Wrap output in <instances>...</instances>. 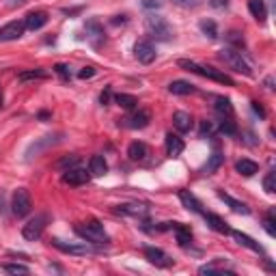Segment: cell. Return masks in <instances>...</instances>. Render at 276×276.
<instances>
[{
  "mask_svg": "<svg viewBox=\"0 0 276 276\" xmlns=\"http://www.w3.org/2000/svg\"><path fill=\"white\" fill-rule=\"evenodd\" d=\"M32 209V201H30V194L26 188H17L13 192V199H11V212L17 216V218H26Z\"/></svg>",
  "mask_w": 276,
  "mask_h": 276,
  "instance_id": "cell-4",
  "label": "cell"
},
{
  "mask_svg": "<svg viewBox=\"0 0 276 276\" xmlns=\"http://www.w3.org/2000/svg\"><path fill=\"white\" fill-rule=\"evenodd\" d=\"M134 56L140 61L142 65H151L155 61V48L151 41H138L134 45Z\"/></svg>",
  "mask_w": 276,
  "mask_h": 276,
  "instance_id": "cell-8",
  "label": "cell"
},
{
  "mask_svg": "<svg viewBox=\"0 0 276 276\" xmlns=\"http://www.w3.org/2000/svg\"><path fill=\"white\" fill-rule=\"evenodd\" d=\"M179 201H181V205L190 209V212H194V214H203V205H201V201L196 199V196L190 192V190H179Z\"/></svg>",
  "mask_w": 276,
  "mask_h": 276,
  "instance_id": "cell-14",
  "label": "cell"
},
{
  "mask_svg": "<svg viewBox=\"0 0 276 276\" xmlns=\"http://www.w3.org/2000/svg\"><path fill=\"white\" fill-rule=\"evenodd\" d=\"M123 121H126V126L132 128V130H142V128L149 126L151 113L149 110H138V113H134L132 117H128V119H123Z\"/></svg>",
  "mask_w": 276,
  "mask_h": 276,
  "instance_id": "cell-12",
  "label": "cell"
},
{
  "mask_svg": "<svg viewBox=\"0 0 276 276\" xmlns=\"http://www.w3.org/2000/svg\"><path fill=\"white\" fill-rule=\"evenodd\" d=\"M115 102L119 104L121 108H126V110H134L136 108V104L138 100L134 95H128V93H119V95H115Z\"/></svg>",
  "mask_w": 276,
  "mask_h": 276,
  "instance_id": "cell-32",
  "label": "cell"
},
{
  "mask_svg": "<svg viewBox=\"0 0 276 276\" xmlns=\"http://www.w3.org/2000/svg\"><path fill=\"white\" fill-rule=\"evenodd\" d=\"M199 28H201L203 35H207L209 39L218 37V26H216V22H212V19H203V22L199 24Z\"/></svg>",
  "mask_w": 276,
  "mask_h": 276,
  "instance_id": "cell-33",
  "label": "cell"
},
{
  "mask_svg": "<svg viewBox=\"0 0 276 276\" xmlns=\"http://www.w3.org/2000/svg\"><path fill=\"white\" fill-rule=\"evenodd\" d=\"M173 126L177 132H181V134H186L192 130V117H190L188 113H183V110H177V113L173 115Z\"/></svg>",
  "mask_w": 276,
  "mask_h": 276,
  "instance_id": "cell-15",
  "label": "cell"
},
{
  "mask_svg": "<svg viewBox=\"0 0 276 276\" xmlns=\"http://www.w3.org/2000/svg\"><path fill=\"white\" fill-rule=\"evenodd\" d=\"M168 91L173 95H192L196 89H194V84H190L186 80H173L168 84Z\"/></svg>",
  "mask_w": 276,
  "mask_h": 276,
  "instance_id": "cell-22",
  "label": "cell"
},
{
  "mask_svg": "<svg viewBox=\"0 0 276 276\" xmlns=\"http://www.w3.org/2000/svg\"><path fill=\"white\" fill-rule=\"evenodd\" d=\"M214 110L222 117V119H227V117H233L231 100H227V97H218V100H216V104H214Z\"/></svg>",
  "mask_w": 276,
  "mask_h": 276,
  "instance_id": "cell-28",
  "label": "cell"
},
{
  "mask_svg": "<svg viewBox=\"0 0 276 276\" xmlns=\"http://www.w3.org/2000/svg\"><path fill=\"white\" fill-rule=\"evenodd\" d=\"M220 61H225V65H229L231 69H235L238 74H244V76H253V69L251 65L246 63V58L242 56V52H238L235 48H225L220 52Z\"/></svg>",
  "mask_w": 276,
  "mask_h": 276,
  "instance_id": "cell-3",
  "label": "cell"
},
{
  "mask_svg": "<svg viewBox=\"0 0 276 276\" xmlns=\"http://www.w3.org/2000/svg\"><path fill=\"white\" fill-rule=\"evenodd\" d=\"M248 11L253 13L255 19H259V22H264L268 11H266V2L264 0H248Z\"/></svg>",
  "mask_w": 276,
  "mask_h": 276,
  "instance_id": "cell-27",
  "label": "cell"
},
{
  "mask_svg": "<svg viewBox=\"0 0 276 276\" xmlns=\"http://www.w3.org/2000/svg\"><path fill=\"white\" fill-rule=\"evenodd\" d=\"M227 41L231 43L229 48H240V50H242V48L246 45V43H244V37H242L238 30H229V32H227Z\"/></svg>",
  "mask_w": 276,
  "mask_h": 276,
  "instance_id": "cell-35",
  "label": "cell"
},
{
  "mask_svg": "<svg viewBox=\"0 0 276 276\" xmlns=\"http://www.w3.org/2000/svg\"><path fill=\"white\" fill-rule=\"evenodd\" d=\"M117 214H123V216H136V218H144L147 216V205H142V203H126V205H119L115 209Z\"/></svg>",
  "mask_w": 276,
  "mask_h": 276,
  "instance_id": "cell-13",
  "label": "cell"
},
{
  "mask_svg": "<svg viewBox=\"0 0 276 276\" xmlns=\"http://www.w3.org/2000/svg\"><path fill=\"white\" fill-rule=\"evenodd\" d=\"M173 2L179 4V6H186V9H190V6H199L201 0H173Z\"/></svg>",
  "mask_w": 276,
  "mask_h": 276,
  "instance_id": "cell-44",
  "label": "cell"
},
{
  "mask_svg": "<svg viewBox=\"0 0 276 276\" xmlns=\"http://www.w3.org/2000/svg\"><path fill=\"white\" fill-rule=\"evenodd\" d=\"M80 164V155H76V153H69V155H63L61 160H56L54 164V168L58 170H69V168H74Z\"/></svg>",
  "mask_w": 276,
  "mask_h": 276,
  "instance_id": "cell-29",
  "label": "cell"
},
{
  "mask_svg": "<svg viewBox=\"0 0 276 276\" xmlns=\"http://www.w3.org/2000/svg\"><path fill=\"white\" fill-rule=\"evenodd\" d=\"M218 196H220V199L227 203L229 207L233 209V212H238V214H251V209H248V205H246V203H242V201H235L233 196H229L227 192H222V190H218Z\"/></svg>",
  "mask_w": 276,
  "mask_h": 276,
  "instance_id": "cell-23",
  "label": "cell"
},
{
  "mask_svg": "<svg viewBox=\"0 0 276 276\" xmlns=\"http://www.w3.org/2000/svg\"><path fill=\"white\" fill-rule=\"evenodd\" d=\"M140 4L144 6V9H160L162 6L160 0H140Z\"/></svg>",
  "mask_w": 276,
  "mask_h": 276,
  "instance_id": "cell-45",
  "label": "cell"
},
{
  "mask_svg": "<svg viewBox=\"0 0 276 276\" xmlns=\"http://www.w3.org/2000/svg\"><path fill=\"white\" fill-rule=\"evenodd\" d=\"M45 225H48V214H39V216H35V218H30V220L24 225V229H22L24 240L37 242L39 238H41Z\"/></svg>",
  "mask_w": 276,
  "mask_h": 276,
  "instance_id": "cell-5",
  "label": "cell"
},
{
  "mask_svg": "<svg viewBox=\"0 0 276 276\" xmlns=\"http://www.w3.org/2000/svg\"><path fill=\"white\" fill-rule=\"evenodd\" d=\"M2 270L9 272V274H28V268H26V266H19V264H4Z\"/></svg>",
  "mask_w": 276,
  "mask_h": 276,
  "instance_id": "cell-37",
  "label": "cell"
},
{
  "mask_svg": "<svg viewBox=\"0 0 276 276\" xmlns=\"http://www.w3.org/2000/svg\"><path fill=\"white\" fill-rule=\"evenodd\" d=\"M61 136H63V134H56V136H45V140L37 142V144H32V147L28 149V157H32V153H39V151L45 149V147H50V144L58 142V140H61Z\"/></svg>",
  "mask_w": 276,
  "mask_h": 276,
  "instance_id": "cell-31",
  "label": "cell"
},
{
  "mask_svg": "<svg viewBox=\"0 0 276 276\" xmlns=\"http://www.w3.org/2000/svg\"><path fill=\"white\" fill-rule=\"evenodd\" d=\"M229 233H231V238L238 242L240 246H246L248 251H253V253H264V248H261L257 242L251 238V235H246V233H242V231H229Z\"/></svg>",
  "mask_w": 276,
  "mask_h": 276,
  "instance_id": "cell-17",
  "label": "cell"
},
{
  "mask_svg": "<svg viewBox=\"0 0 276 276\" xmlns=\"http://www.w3.org/2000/svg\"><path fill=\"white\" fill-rule=\"evenodd\" d=\"M251 104H253V110H255V113H257V115L261 117V119H264V117H266V110H264V106H261L259 102H251Z\"/></svg>",
  "mask_w": 276,
  "mask_h": 276,
  "instance_id": "cell-46",
  "label": "cell"
},
{
  "mask_svg": "<svg viewBox=\"0 0 276 276\" xmlns=\"http://www.w3.org/2000/svg\"><path fill=\"white\" fill-rule=\"evenodd\" d=\"M54 71H56V74L63 78V80H69V78H71L69 65H65V63H58V65H54Z\"/></svg>",
  "mask_w": 276,
  "mask_h": 276,
  "instance_id": "cell-40",
  "label": "cell"
},
{
  "mask_svg": "<svg viewBox=\"0 0 276 276\" xmlns=\"http://www.w3.org/2000/svg\"><path fill=\"white\" fill-rule=\"evenodd\" d=\"M37 117H39L41 121H45V119H50V113H48V110H41V113H39Z\"/></svg>",
  "mask_w": 276,
  "mask_h": 276,
  "instance_id": "cell-49",
  "label": "cell"
},
{
  "mask_svg": "<svg viewBox=\"0 0 276 276\" xmlns=\"http://www.w3.org/2000/svg\"><path fill=\"white\" fill-rule=\"evenodd\" d=\"M87 32H91L93 37L104 39V28H102L100 22H87Z\"/></svg>",
  "mask_w": 276,
  "mask_h": 276,
  "instance_id": "cell-39",
  "label": "cell"
},
{
  "mask_svg": "<svg viewBox=\"0 0 276 276\" xmlns=\"http://www.w3.org/2000/svg\"><path fill=\"white\" fill-rule=\"evenodd\" d=\"M170 229L175 231V238L181 246H188L190 242H192V231H190V227L181 225V222H170Z\"/></svg>",
  "mask_w": 276,
  "mask_h": 276,
  "instance_id": "cell-19",
  "label": "cell"
},
{
  "mask_svg": "<svg viewBox=\"0 0 276 276\" xmlns=\"http://www.w3.org/2000/svg\"><path fill=\"white\" fill-rule=\"evenodd\" d=\"M144 257H147L149 264H153L155 268H170V266H173V259H170L162 248H155V246L144 248Z\"/></svg>",
  "mask_w": 276,
  "mask_h": 276,
  "instance_id": "cell-6",
  "label": "cell"
},
{
  "mask_svg": "<svg viewBox=\"0 0 276 276\" xmlns=\"http://www.w3.org/2000/svg\"><path fill=\"white\" fill-rule=\"evenodd\" d=\"M24 22H9L0 28V41H15L24 35Z\"/></svg>",
  "mask_w": 276,
  "mask_h": 276,
  "instance_id": "cell-10",
  "label": "cell"
},
{
  "mask_svg": "<svg viewBox=\"0 0 276 276\" xmlns=\"http://www.w3.org/2000/svg\"><path fill=\"white\" fill-rule=\"evenodd\" d=\"M147 153H149L147 144L140 142V140H134V142L128 147V157H130L132 162H142L144 157H147Z\"/></svg>",
  "mask_w": 276,
  "mask_h": 276,
  "instance_id": "cell-20",
  "label": "cell"
},
{
  "mask_svg": "<svg viewBox=\"0 0 276 276\" xmlns=\"http://www.w3.org/2000/svg\"><path fill=\"white\" fill-rule=\"evenodd\" d=\"M95 76V67H82L80 71H78V78H80V80H87V78H93Z\"/></svg>",
  "mask_w": 276,
  "mask_h": 276,
  "instance_id": "cell-42",
  "label": "cell"
},
{
  "mask_svg": "<svg viewBox=\"0 0 276 276\" xmlns=\"http://www.w3.org/2000/svg\"><path fill=\"white\" fill-rule=\"evenodd\" d=\"M166 155L168 157H179L183 151V140L177 134H166Z\"/></svg>",
  "mask_w": 276,
  "mask_h": 276,
  "instance_id": "cell-18",
  "label": "cell"
},
{
  "mask_svg": "<svg viewBox=\"0 0 276 276\" xmlns=\"http://www.w3.org/2000/svg\"><path fill=\"white\" fill-rule=\"evenodd\" d=\"M144 28H147L149 35L153 39H157V41H168V39H173V28H170V24L160 15H149L147 22H144Z\"/></svg>",
  "mask_w": 276,
  "mask_h": 276,
  "instance_id": "cell-2",
  "label": "cell"
},
{
  "mask_svg": "<svg viewBox=\"0 0 276 276\" xmlns=\"http://www.w3.org/2000/svg\"><path fill=\"white\" fill-rule=\"evenodd\" d=\"M110 100H113V91H110V87H106L102 91V95H100V104H102V106H108Z\"/></svg>",
  "mask_w": 276,
  "mask_h": 276,
  "instance_id": "cell-41",
  "label": "cell"
},
{
  "mask_svg": "<svg viewBox=\"0 0 276 276\" xmlns=\"http://www.w3.org/2000/svg\"><path fill=\"white\" fill-rule=\"evenodd\" d=\"M201 76L203 78H209V80H214V82L227 84V87H233L231 78H229L225 71H218V69H214V67H201Z\"/></svg>",
  "mask_w": 276,
  "mask_h": 276,
  "instance_id": "cell-16",
  "label": "cell"
},
{
  "mask_svg": "<svg viewBox=\"0 0 276 276\" xmlns=\"http://www.w3.org/2000/svg\"><path fill=\"white\" fill-rule=\"evenodd\" d=\"M43 78H48V71H43V69H30V71H22V74H17V80L19 82L43 80Z\"/></svg>",
  "mask_w": 276,
  "mask_h": 276,
  "instance_id": "cell-30",
  "label": "cell"
},
{
  "mask_svg": "<svg viewBox=\"0 0 276 276\" xmlns=\"http://www.w3.org/2000/svg\"><path fill=\"white\" fill-rule=\"evenodd\" d=\"M222 162H225V155H222L220 151H214V153L209 155L207 164L203 166V175H212V173H216V170L222 166Z\"/></svg>",
  "mask_w": 276,
  "mask_h": 276,
  "instance_id": "cell-25",
  "label": "cell"
},
{
  "mask_svg": "<svg viewBox=\"0 0 276 276\" xmlns=\"http://www.w3.org/2000/svg\"><path fill=\"white\" fill-rule=\"evenodd\" d=\"M45 24H48V13H45V11H32V13H28V15L24 17V28L32 30V32L43 28Z\"/></svg>",
  "mask_w": 276,
  "mask_h": 276,
  "instance_id": "cell-11",
  "label": "cell"
},
{
  "mask_svg": "<svg viewBox=\"0 0 276 276\" xmlns=\"http://www.w3.org/2000/svg\"><path fill=\"white\" fill-rule=\"evenodd\" d=\"M209 4H212L214 9H225L229 4V0H209Z\"/></svg>",
  "mask_w": 276,
  "mask_h": 276,
  "instance_id": "cell-47",
  "label": "cell"
},
{
  "mask_svg": "<svg viewBox=\"0 0 276 276\" xmlns=\"http://www.w3.org/2000/svg\"><path fill=\"white\" fill-rule=\"evenodd\" d=\"M203 216H205V222L209 225V229H214V231H218V233H229L231 229L227 227V222L220 218V216H216V214H205L203 212Z\"/></svg>",
  "mask_w": 276,
  "mask_h": 276,
  "instance_id": "cell-26",
  "label": "cell"
},
{
  "mask_svg": "<svg viewBox=\"0 0 276 276\" xmlns=\"http://www.w3.org/2000/svg\"><path fill=\"white\" fill-rule=\"evenodd\" d=\"M52 246L58 248L61 253H67V255H91L93 253V248L87 246V244H67V242L63 240H52Z\"/></svg>",
  "mask_w": 276,
  "mask_h": 276,
  "instance_id": "cell-9",
  "label": "cell"
},
{
  "mask_svg": "<svg viewBox=\"0 0 276 276\" xmlns=\"http://www.w3.org/2000/svg\"><path fill=\"white\" fill-rule=\"evenodd\" d=\"M220 132L225 134V136H238V126L231 121V117H227V119H222L220 121Z\"/></svg>",
  "mask_w": 276,
  "mask_h": 276,
  "instance_id": "cell-34",
  "label": "cell"
},
{
  "mask_svg": "<svg viewBox=\"0 0 276 276\" xmlns=\"http://www.w3.org/2000/svg\"><path fill=\"white\" fill-rule=\"evenodd\" d=\"M26 0H6V6H11V9H15V6H22Z\"/></svg>",
  "mask_w": 276,
  "mask_h": 276,
  "instance_id": "cell-48",
  "label": "cell"
},
{
  "mask_svg": "<svg viewBox=\"0 0 276 276\" xmlns=\"http://www.w3.org/2000/svg\"><path fill=\"white\" fill-rule=\"evenodd\" d=\"M201 138H205V136H209V134H214V126H212V123H209V121H203L201 123Z\"/></svg>",
  "mask_w": 276,
  "mask_h": 276,
  "instance_id": "cell-43",
  "label": "cell"
},
{
  "mask_svg": "<svg viewBox=\"0 0 276 276\" xmlns=\"http://www.w3.org/2000/svg\"><path fill=\"white\" fill-rule=\"evenodd\" d=\"M235 170H238L240 175H244V177H253V175L259 173V164L244 157V160H240L238 164H235Z\"/></svg>",
  "mask_w": 276,
  "mask_h": 276,
  "instance_id": "cell-24",
  "label": "cell"
},
{
  "mask_svg": "<svg viewBox=\"0 0 276 276\" xmlns=\"http://www.w3.org/2000/svg\"><path fill=\"white\" fill-rule=\"evenodd\" d=\"M274 225H276V218H274V212H270L266 216V220H264V229L268 231V235H272V238L276 235V227Z\"/></svg>",
  "mask_w": 276,
  "mask_h": 276,
  "instance_id": "cell-36",
  "label": "cell"
},
{
  "mask_svg": "<svg viewBox=\"0 0 276 276\" xmlns=\"http://www.w3.org/2000/svg\"><path fill=\"white\" fill-rule=\"evenodd\" d=\"M0 108H2V100H0Z\"/></svg>",
  "mask_w": 276,
  "mask_h": 276,
  "instance_id": "cell-50",
  "label": "cell"
},
{
  "mask_svg": "<svg viewBox=\"0 0 276 276\" xmlns=\"http://www.w3.org/2000/svg\"><path fill=\"white\" fill-rule=\"evenodd\" d=\"M264 188H266L268 194H274V192H276V175H274V173H268V175H266Z\"/></svg>",
  "mask_w": 276,
  "mask_h": 276,
  "instance_id": "cell-38",
  "label": "cell"
},
{
  "mask_svg": "<svg viewBox=\"0 0 276 276\" xmlns=\"http://www.w3.org/2000/svg\"><path fill=\"white\" fill-rule=\"evenodd\" d=\"M76 233L80 235L84 242H89V244H108L110 238L106 233V229L100 220H89V222H82V225H76Z\"/></svg>",
  "mask_w": 276,
  "mask_h": 276,
  "instance_id": "cell-1",
  "label": "cell"
},
{
  "mask_svg": "<svg viewBox=\"0 0 276 276\" xmlns=\"http://www.w3.org/2000/svg\"><path fill=\"white\" fill-rule=\"evenodd\" d=\"M89 173L95 175V177H102L108 173V164L104 160V155H93L89 160Z\"/></svg>",
  "mask_w": 276,
  "mask_h": 276,
  "instance_id": "cell-21",
  "label": "cell"
},
{
  "mask_svg": "<svg viewBox=\"0 0 276 276\" xmlns=\"http://www.w3.org/2000/svg\"><path fill=\"white\" fill-rule=\"evenodd\" d=\"M89 179H91V173H87V168H80V166L65 170L63 175V181L69 183V186H84V183H89Z\"/></svg>",
  "mask_w": 276,
  "mask_h": 276,
  "instance_id": "cell-7",
  "label": "cell"
}]
</instances>
